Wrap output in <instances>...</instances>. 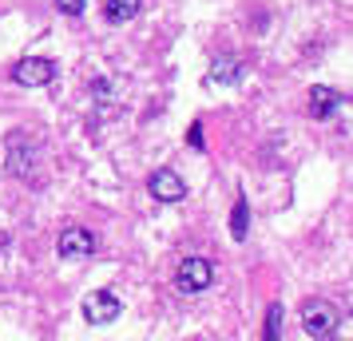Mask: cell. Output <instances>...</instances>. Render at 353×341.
<instances>
[{
    "mask_svg": "<svg viewBox=\"0 0 353 341\" xmlns=\"http://www.w3.org/2000/svg\"><path fill=\"white\" fill-rule=\"evenodd\" d=\"M4 159H8V171L17 179H32L36 163H40V143H36L28 131H12L8 143H4Z\"/></svg>",
    "mask_w": 353,
    "mask_h": 341,
    "instance_id": "1",
    "label": "cell"
},
{
    "mask_svg": "<svg viewBox=\"0 0 353 341\" xmlns=\"http://www.w3.org/2000/svg\"><path fill=\"white\" fill-rule=\"evenodd\" d=\"M302 329L310 338H334L337 333V309L330 302H305L302 306Z\"/></svg>",
    "mask_w": 353,
    "mask_h": 341,
    "instance_id": "2",
    "label": "cell"
},
{
    "mask_svg": "<svg viewBox=\"0 0 353 341\" xmlns=\"http://www.w3.org/2000/svg\"><path fill=\"white\" fill-rule=\"evenodd\" d=\"M214 282V266L207 258H183L175 270V286L183 293H203Z\"/></svg>",
    "mask_w": 353,
    "mask_h": 341,
    "instance_id": "3",
    "label": "cell"
},
{
    "mask_svg": "<svg viewBox=\"0 0 353 341\" xmlns=\"http://www.w3.org/2000/svg\"><path fill=\"white\" fill-rule=\"evenodd\" d=\"M56 254L64 262H80V258H92L96 254V234L83 227H68L60 234V242H56Z\"/></svg>",
    "mask_w": 353,
    "mask_h": 341,
    "instance_id": "4",
    "label": "cell"
},
{
    "mask_svg": "<svg viewBox=\"0 0 353 341\" xmlns=\"http://www.w3.org/2000/svg\"><path fill=\"white\" fill-rule=\"evenodd\" d=\"M119 313H123V302H119L112 290H96V293H88V302H83L88 325H112Z\"/></svg>",
    "mask_w": 353,
    "mask_h": 341,
    "instance_id": "5",
    "label": "cell"
},
{
    "mask_svg": "<svg viewBox=\"0 0 353 341\" xmlns=\"http://www.w3.org/2000/svg\"><path fill=\"white\" fill-rule=\"evenodd\" d=\"M52 76H56V64L44 60V56H28V60H20L12 68V80L20 87H44V83H52Z\"/></svg>",
    "mask_w": 353,
    "mask_h": 341,
    "instance_id": "6",
    "label": "cell"
},
{
    "mask_svg": "<svg viewBox=\"0 0 353 341\" xmlns=\"http://www.w3.org/2000/svg\"><path fill=\"white\" fill-rule=\"evenodd\" d=\"M147 191H151V198H159V203H183L187 198V183L179 179L175 171H155L151 179H147Z\"/></svg>",
    "mask_w": 353,
    "mask_h": 341,
    "instance_id": "7",
    "label": "cell"
},
{
    "mask_svg": "<svg viewBox=\"0 0 353 341\" xmlns=\"http://www.w3.org/2000/svg\"><path fill=\"white\" fill-rule=\"evenodd\" d=\"M337 107H341V96H337L334 87H325V83L310 87V115H314V119H330Z\"/></svg>",
    "mask_w": 353,
    "mask_h": 341,
    "instance_id": "8",
    "label": "cell"
},
{
    "mask_svg": "<svg viewBox=\"0 0 353 341\" xmlns=\"http://www.w3.org/2000/svg\"><path fill=\"white\" fill-rule=\"evenodd\" d=\"M139 8H143V0H103V17L112 20V24H128V20L139 17Z\"/></svg>",
    "mask_w": 353,
    "mask_h": 341,
    "instance_id": "9",
    "label": "cell"
},
{
    "mask_svg": "<svg viewBox=\"0 0 353 341\" xmlns=\"http://www.w3.org/2000/svg\"><path fill=\"white\" fill-rule=\"evenodd\" d=\"M210 83H239L242 80V60H230V56H223V60H214L210 64V76H207Z\"/></svg>",
    "mask_w": 353,
    "mask_h": 341,
    "instance_id": "10",
    "label": "cell"
},
{
    "mask_svg": "<svg viewBox=\"0 0 353 341\" xmlns=\"http://www.w3.org/2000/svg\"><path fill=\"white\" fill-rule=\"evenodd\" d=\"M246 234H250V203L239 198V203H234V211H230V238L242 242Z\"/></svg>",
    "mask_w": 353,
    "mask_h": 341,
    "instance_id": "11",
    "label": "cell"
},
{
    "mask_svg": "<svg viewBox=\"0 0 353 341\" xmlns=\"http://www.w3.org/2000/svg\"><path fill=\"white\" fill-rule=\"evenodd\" d=\"M278 333H282V306L274 302V306H270V313H266V338L274 341Z\"/></svg>",
    "mask_w": 353,
    "mask_h": 341,
    "instance_id": "12",
    "label": "cell"
},
{
    "mask_svg": "<svg viewBox=\"0 0 353 341\" xmlns=\"http://www.w3.org/2000/svg\"><path fill=\"white\" fill-rule=\"evenodd\" d=\"M56 8H60L64 17H80V12H83V0H56Z\"/></svg>",
    "mask_w": 353,
    "mask_h": 341,
    "instance_id": "13",
    "label": "cell"
},
{
    "mask_svg": "<svg viewBox=\"0 0 353 341\" xmlns=\"http://www.w3.org/2000/svg\"><path fill=\"white\" fill-rule=\"evenodd\" d=\"M187 143H191L194 151H203V123H191V131H187Z\"/></svg>",
    "mask_w": 353,
    "mask_h": 341,
    "instance_id": "14",
    "label": "cell"
}]
</instances>
